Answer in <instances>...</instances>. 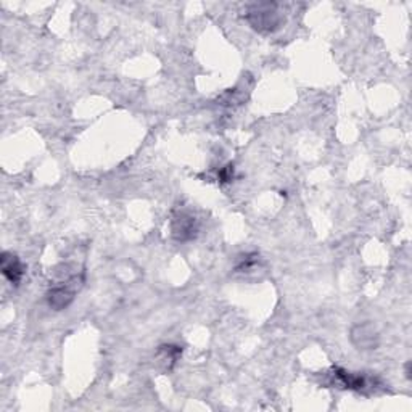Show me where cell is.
Returning <instances> with one entry per match:
<instances>
[{
    "label": "cell",
    "instance_id": "obj_1",
    "mask_svg": "<svg viewBox=\"0 0 412 412\" xmlns=\"http://www.w3.org/2000/svg\"><path fill=\"white\" fill-rule=\"evenodd\" d=\"M245 20L255 31L269 34V32L279 30L282 23L279 6L274 2L251 3L245 10Z\"/></svg>",
    "mask_w": 412,
    "mask_h": 412
},
{
    "label": "cell",
    "instance_id": "obj_2",
    "mask_svg": "<svg viewBox=\"0 0 412 412\" xmlns=\"http://www.w3.org/2000/svg\"><path fill=\"white\" fill-rule=\"evenodd\" d=\"M84 284V272H78V274H70L65 280L56 282V284L50 285L49 291H47V301L49 306L55 311H63L73 303L81 287Z\"/></svg>",
    "mask_w": 412,
    "mask_h": 412
},
{
    "label": "cell",
    "instance_id": "obj_3",
    "mask_svg": "<svg viewBox=\"0 0 412 412\" xmlns=\"http://www.w3.org/2000/svg\"><path fill=\"white\" fill-rule=\"evenodd\" d=\"M171 229L177 242H189L195 238L196 232H198V224H196L195 216H192L190 213L179 212L172 218Z\"/></svg>",
    "mask_w": 412,
    "mask_h": 412
},
{
    "label": "cell",
    "instance_id": "obj_4",
    "mask_svg": "<svg viewBox=\"0 0 412 412\" xmlns=\"http://www.w3.org/2000/svg\"><path fill=\"white\" fill-rule=\"evenodd\" d=\"M0 267L2 274L12 285H18L25 276V265L20 261V258L10 251H3L0 258Z\"/></svg>",
    "mask_w": 412,
    "mask_h": 412
},
{
    "label": "cell",
    "instance_id": "obj_5",
    "mask_svg": "<svg viewBox=\"0 0 412 412\" xmlns=\"http://www.w3.org/2000/svg\"><path fill=\"white\" fill-rule=\"evenodd\" d=\"M351 342L359 349H375L378 347V333L371 324L354 325L351 330Z\"/></svg>",
    "mask_w": 412,
    "mask_h": 412
},
{
    "label": "cell",
    "instance_id": "obj_6",
    "mask_svg": "<svg viewBox=\"0 0 412 412\" xmlns=\"http://www.w3.org/2000/svg\"><path fill=\"white\" fill-rule=\"evenodd\" d=\"M333 375L342 382V385L344 388H349V390H356V391H364L369 387V378L361 375V373H353L344 371L342 367H333L332 369Z\"/></svg>",
    "mask_w": 412,
    "mask_h": 412
},
{
    "label": "cell",
    "instance_id": "obj_7",
    "mask_svg": "<svg viewBox=\"0 0 412 412\" xmlns=\"http://www.w3.org/2000/svg\"><path fill=\"white\" fill-rule=\"evenodd\" d=\"M232 177H234V166L232 165L226 166L224 169H221V172H219V181L221 182L232 181Z\"/></svg>",
    "mask_w": 412,
    "mask_h": 412
}]
</instances>
